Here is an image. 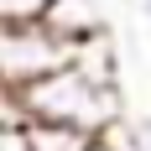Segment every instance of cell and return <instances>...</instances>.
Segmentation results:
<instances>
[{"label":"cell","mask_w":151,"mask_h":151,"mask_svg":"<svg viewBox=\"0 0 151 151\" xmlns=\"http://www.w3.org/2000/svg\"><path fill=\"white\" fill-rule=\"evenodd\" d=\"M42 26L52 31V37H63L68 47L89 42V37H99V31H109L99 0H52V5L42 11Z\"/></svg>","instance_id":"3957f363"},{"label":"cell","mask_w":151,"mask_h":151,"mask_svg":"<svg viewBox=\"0 0 151 151\" xmlns=\"http://www.w3.org/2000/svg\"><path fill=\"white\" fill-rule=\"evenodd\" d=\"M11 94H21V104H26L31 120L78 125V130H89V136H99V141H104V130H115V125L125 120V99L109 94V89H94L73 63H68L63 73H47V78H37L31 89H11Z\"/></svg>","instance_id":"6da1fadb"},{"label":"cell","mask_w":151,"mask_h":151,"mask_svg":"<svg viewBox=\"0 0 151 151\" xmlns=\"http://www.w3.org/2000/svg\"><path fill=\"white\" fill-rule=\"evenodd\" d=\"M73 68L89 78L94 89L120 94V42H115V31H99L89 42H78L73 47Z\"/></svg>","instance_id":"277c9868"},{"label":"cell","mask_w":151,"mask_h":151,"mask_svg":"<svg viewBox=\"0 0 151 151\" xmlns=\"http://www.w3.org/2000/svg\"><path fill=\"white\" fill-rule=\"evenodd\" d=\"M141 16H146V21H151V0H141Z\"/></svg>","instance_id":"9c48e42d"},{"label":"cell","mask_w":151,"mask_h":151,"mask_svg":"<svg viewBox=\"0 0 151 151\" xmlns=\"http://www.w3.org/2000/svg\"><path fill=\"white\" fill-rule=\"evenodd\" d=\"M52 0H0V21H42Z\"/></svg>","instance_id":"52a82bcc"},{"label":"cell","mask_w":151,"mask_h":151,"mask_svg":"<svg viewBox=\"0 0 151 151\" xmlns=\"http://www.w3.org/2000/svg\"><path fill=\"white\" fill-rule=\"evenodd\" d=\"M26 136L37 151H104V141L78 130V125H58V120H31Z\"/></svg>","instance_id":"5b68a950"},{"label":"cell","mask_w":151,"mask_h":151,"mask_svg":"<svg viewBox=\"0 0 151 151\" xmlns=\"http://www.w3.org/2000/svg\"><path fill=\"white\" fill-rule=\"evenodd\" d=\"M0 151H37L26 130H0Z\"/></svg>","instance_id":"ba28073f"},{"label":"cell","mask_w":151,"mask_h":151,"mask_svg":"<svg viewBox=\"0 0 151 151\" xmlns=\"http://www.w3.org/2000/svg\"><path fill=\"white\" fill-rule=\"evenodd\" d=\"M73 63V47L52 37L42 21H0V83L5 89H31L37 78L63 73Z\"/></svg>","instance_id":"7a4b0ae2"},{"label":"cell","mask_w":151,"mask_h":151,"mask_svg":"<svg viewBox=\"0 0 151 151\" xmlns=\"http://www.w3.org/2000/svg\"><path fill=\"white\" fill-rule=\"evenodd\" d=\"M104 151H151V115H136L104 130Z\"/></svg>","instance_id":"8992f818"}]
</instances>
